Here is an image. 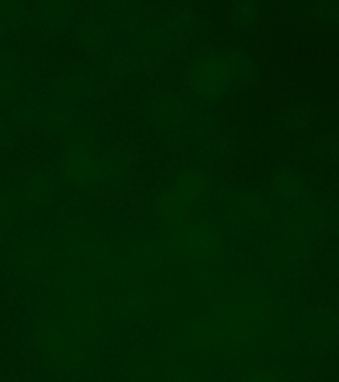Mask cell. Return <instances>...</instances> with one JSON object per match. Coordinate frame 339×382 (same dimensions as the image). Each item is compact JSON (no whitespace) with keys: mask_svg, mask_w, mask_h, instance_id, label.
Masks as SVG:
<instances>
[{"mask_svg":"<svg viewBox=\"0 0 339 382\" xmlns=\"http://www.w3.org/2000/svg\"><path fill=\"white\" fill-rule=\"evenodd\" d=\"M302 56L306 60L316 61L318 59V51L313 47H305L302 51Z\"/></svg>","mask_w":339,"mask_h":382,"instance_id":"obj_1","label":"cell"},{"mask_svg":"<svg viewBox=\"0 0 339 382\" xmlns=\"http://www.w3.org/2000/svg\"><path fill=\"white\" fill-rule=\"evenodd\" d=\"M281 12L284 15H288V16H292L296 14V8H294V4L290 3V1H284L281 4Z\"/></svg>","mask_w":339,"mask_h":382,"instance_id":"obj_2","label":"cell"},{"mask_svg":"<svg viewBox=\"0 0 339 382\" xmlns=\"http://www.w3.org/2000/svg\"><path fill=\"white\" fill-rule=\"evenodd\" d=\"M215 12H216L218 15H224V14H227V5H225L224 3H219V4L215 7Z\"/></svg>","mask_w":339,"mask_h":382,"instance_id":"obj_3","label":"cell"}]
</instances>
